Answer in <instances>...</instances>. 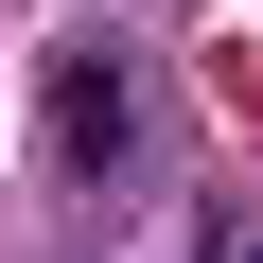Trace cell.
I'll use <instances>...</instances> for the list:
<instances>
[{
    "mask_svg": "<svg viewBox=\"0 0 263 263\" xmlns=\"http://www.w3.org/2000/svg\"><path fill=\"white\" fill-rule=\"evenodd\" d=\"M35 105H53V176H123V158H141V70H123L105 35H70L35 70Z\"/></svg>",
    "mask_w": 263,
    "mask_h": 263,
    "instance_id": "obj_1",
    "label": "cell"
}]
</instances>
